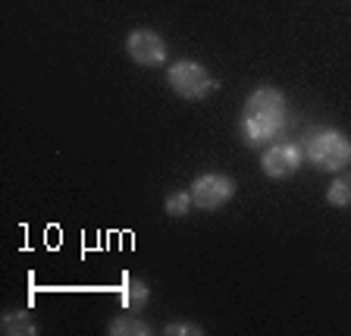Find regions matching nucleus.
I'll use <instances>...</instances> for the list:
<instances>
[{
    "mask_svg": "<svg viewBox=\"0 0 351 336\" xmlns=\"http://www.w3.org/2000/svg\"><path fill=\"white\" fill-rule=\"evenodd\" d=\"M301 164H304V148L295 142H273L261 154V170L270 179H289L298 173Z\"/></svg>",
    "mask_w": 351,
    "mask_h": 336,
    "instance_id": "obj_5",
    "label": "nucleus"
},
{
    "mask_svg": "<svg viewBox=\"0 0 351 336\" xmlns=\"http://www.w3.org/2000/svg\"><path fill=\"white\" fill-rule=\"evenodd\" d=\"M147 299H151V286H147L145 280L129 277L123 283V302H125L129 311H141V308L147 305Z\"/></svg>",
    "mask_w": 351,
    "mask_h": 336,
    "instance_id": "obj_7",
    "label": "nucleus"
},
{
    "mask_svg": "<svg viewBox=\"0 0 351 336\" xmlns=\"http://www.w3.org/2000/svg\"><path fill=\"white\" fill-rule=\"evenodd\" d=\"M285 129V98L279 88L263 85L245 98L239 117L241 142L251 148H267L279 139V132Z\"/></svg>",
    "mask_w": 351,
    "mask_h": 336,
    "instance_id": "obj_1",
    "label": "nucleus"
},
{
    "mask_svg": "<svg viewBox=\"0 0 351 336\" xmlns=\"http://www.w3.org/2000/svg\"><path fill=\"white\" fill-rule=\"evenodd\" d=\"M107 333L110 336H125V333H129V336H147V333H151V327H147L141 317H135V315H129V311H125V315H119V317H113V321H110Z\"/></svg>",
    "mask_w": 351,
    "mask_h": 336,
    "instance_id": "obj_8",
    "label": "nucleus"
},
{
    "mask_svg": "<svg viewBox=\"0 0 351 336\" xmlns=\"http://www.w3.org/2000/svg\"><path fill=\"white\" fill-rule=\"evenodd\" d=\"M189 192H191L195 208H201V211H219L226 201H232L235 179L226 173H201V176H195V183H191Z\"/></svg>",
    "mask_w": 351,
    "mask_h": 336,
    "instance_id": "obj_4",
    "label": "nucleus"
},
{
    "mask_svg": "<svg viewBox=\"0 0 351 336\" xmlns=\"http://www.w3.org/2000/svg\"><path fill=\"white\" fill-rule=\"evenodd\" d=\"M3 333H35V321L22 311H10L3 315Z\"/></svg>",
    "mask_w": 351,
    "mask_h": 336,
    "instance_id": "obj_11",
    "label": "nucleus"
},
{
    "mask_svg": "<svg viewBox=\"0 0 351 336\" xmlns=\"http://www.w3.org/2000/svg\"><path fill=\"white\" fill-rule=\"evenodd\" d=\"M189 208H195V201H191V192H169L167 201H163V211L169 214V217H185L189 214Z\"/></svg>",
    "mask_w": 351,
    "mask_h": 336,
    "instance_id": "obj_10",
    "label": "nucleus"
},
{
    "mask_svg": "<svg viewBox=\"0 0 351 336\" xmlns=\"http://www.w3.org/2000/svg\"><path fill=\"white\" fill-rule=\"evenodd\" d=\"M125 51L141 66H160L167 60V41L154 29H135L125 38Z\"/></svg>",
    "mask_w": 351,
    "mask_h": 336,
    "instance_id": "obj_6",
    "label": "nucleus"
},
{
    "mask_svg": "<svg viewBox=\"0 0 351 336\" xmlns=\"http://www.w3.org/2000/svg\"><path fill=\"white\" fill-rule=\"evenodd\" d=\"M326 201L332 208H351V170L342 176H336L326 189Z\"/></svg>",
    "mask_w": 351,
    "mask_h": 336,
    "instance_id": "obj_9",
    "label": "nucleus"
},
{
    "mask_svg": "<svg viewBox=\"0 0 351 336\" xmlns=\"http://www.w3.org/2000/svg\"><path fill=\"white\" fill-rule=\"evenodd\" d=\"M163 333H169V336H176V333H195V336H201V333H204V330H201V327H195V324H169V327L167 330H163Z\"/></svg>",
    "mask_w": 351,
    "mask_h": 336,
    "instance_id": "obj_12",
    "label": "nucleus"
},
{
    "mask_svg": "<svg viewBox=\"0 0 351 336\" xmlns=\"http://www.w3.org/2000/svg\"><path fill=\"white\" fill-rule=\"evenodd\" d=\"M167 82L176 95L185 98V101H204L207 95H213L219 88V82L213 79L201 63H195V60H179V63H173L167 69Z\"/></svg>",
    "mask_w": 351,
    "mask_h": 336,
    "instance_id": "obj_3",
    "label": "nucleus"
},
{
    "mask_svg": "<svg viewBox=\"0 0 351 336\" xmlns=\"http://www.w3.org/2000/svg\"><path fill=\"white\" fill-rule=\"evenodd\" d=\"M304 157L314 164L317 170L342 173L351 164V139L342 129H320V132H314V135H307Z\"/></svg>",
    "mask_w": 351,
    "mask_h": 336,
    "instance_id": "obj_2",
    "label": "nucleus"
}]
</instances>
